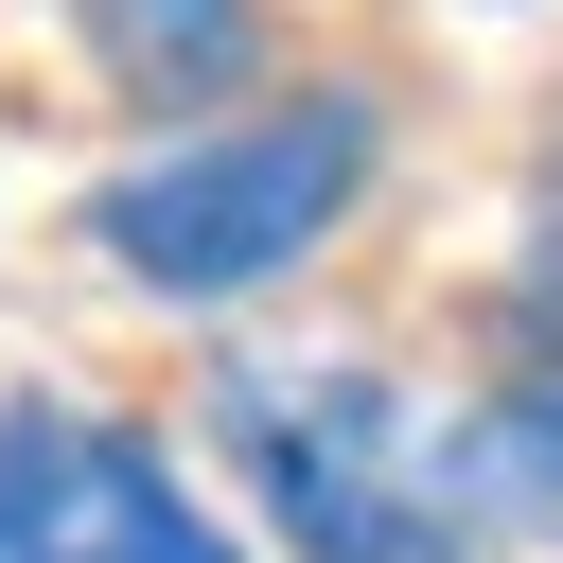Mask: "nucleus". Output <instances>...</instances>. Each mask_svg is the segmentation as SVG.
Here are the masks:
<instances>
[{
  "label": "nucleus",
  "instance_id": "nucleus-3",
  "mask_svg": "<svg viewBox=\"0 0 563 563\" xmlns=\"http://www.w3.org/2000/svg\"><path fill=\"white\" fill-rule=\"evenodd\" d=\"M0 563H246L123 422L88 405H18L0 422Z\"/></svg>",
  "mask_w": 563,
  "mask_h": 563
},
{
  "label": "nucleus",
  "instance_id": "nucleus-2",
  "mask_svg": "<svg viewBox=\"0 0 563 563\" xmlns=\"http://www.w3.org/2000/svg\"><path fill=\"white\" fill-rule=\"evenodd\" d=\"M229 405H246V457H264V510L299 528V563H457L422 422L369 369H264Z\"/></svg>",
  "mask_w": 563,
  "mask_h": 563
},
{
  "label": "nucleus",
  "instance_id": "nucleus-1",
  "mask_svg": "<svg viewBox=\"0 0 563 563\" xmlns=\"http://www.w3.org/2000/svg\"><path fill=\"white\" fill-rule=\"evenodd\" d=\"M352 194H369V106L317 88V106H264V123H229V141H158V158H123V176L88 194V264L141 282V299H194V317H211V299L282 282Z\"/></svg>",
  "mask_w": 563,
  "mask_h": 563
},
{
  "label": "nucleus",
  "instance_id": "nucleus-5",
  "mask_svg": "<svg viewBox=\"0 0 563 563\" xmlns=\"http://www.w3.org/2000/svg\"><path fill=\"white\" fill-rule=\"evenodd\" d=\"M457 493H475V510H510V528H563V387L493 405V422L457 440Z\"/></svg>",
  "mask_w": 563,
  "mask_h": 563
},
{
  "label": "nucleus",
  "instance_id": "nucleus-4",
  "mask_svg": "<svg viewBox=\"0 0 563 563\" xmlns=\"http://www.w3.org/2000/svg\"><path fill=\"white\" fill-rule=\"evenodd\" d=\"M70 35H88L141 106H211V88L246 70V35H264V18H246V0H70Z\"/></svg>",
  "mask_w": 563,
  "mask_h": 563
}]
</instances>
